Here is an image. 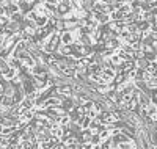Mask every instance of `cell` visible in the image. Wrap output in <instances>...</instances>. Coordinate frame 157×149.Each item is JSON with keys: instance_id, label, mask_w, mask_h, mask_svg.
I'll list each match as a JSON object with an SVG mask.
<instances>
[{"instance_id": "7a4b0ae2", "label": "cell", "mask_w": 157, "mask_h": 149, "mask_svg": "<svg viewBox=\"0 0 157 149\" xmlns=\"http://www.w3.org/2000/svg\"><path fill=\"white\" fill-rule=\"evenodd\" d=\"M46 3H49V5H55V6H57V5L60 3V0H46Z\"/></svg>"}, {"instance_id": "6da1fadb", "label": "cell", "mask_w": 157, "mask_h": 149, "mask_svg": "<svg viewBox=\"0 0 157 149\" xmlns=\"http://www.w3.org/2000/svg\"><path fill=\"white\" fill-rule=\"evenodd\" d=\"M50 133H52V137H54V138L61 140V138H63V127H61L60 124H52Z\"/></svg>"}]
</instances>
